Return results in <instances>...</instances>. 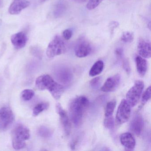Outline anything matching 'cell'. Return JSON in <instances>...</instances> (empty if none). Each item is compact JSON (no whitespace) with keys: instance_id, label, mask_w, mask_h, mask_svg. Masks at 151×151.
<instances>
[{"instance_id":"6da1fadb","label":"cell","mask_w":151,"mask_h":151,"mask_svg":"<svg viewBox=\"0 0 151 151\" xmlns=\"http://www.w3.org/2000/svg\"><path fill=\"white\" fill-rule=\"evenodd\" d=\"M89 106V100L85 96H78L70 101L69 111L71 122L75 126L81 125Z\"/></svg>"},{"instance_id":"7a4b0ae2","label":"cell","mask_w":151,"mask_h":151,"mask_svg":"<svg viewBox=\"0 0 151 151\" xmlns=\"http://www.w3.org/2000/svg\"><path fill=\"white\" fill-rule=\"evenodd\" d=\"M36 86L41 91L47 90L55 99L59 100L64 91L62 85L56 82L48 75H43L38 77L35 82Z\"/></svg>"},{"instance_id":"3957f363","label":"cell","mask_w":151,"mask_h":151,"mask_svg":"<svg viewBox=\"0 0 151 151\" xmlns=\"http://www.w3.org/2000/svg\"><path fill=\"white\" fill-rule=\"evenodd\" d=\"M12 145L14 149L20 150L26 146L25 141L30 138L29 129L25 125L18 124L12 131Z\"/></svg>"},{"instance_id":"277c9868","label":"cell","mask_w":151,"mask_h":151,"mask_svg":"<svg viewBox=\"0 0 151 151\" xmlns=\"http://www.w3.org/2000/svg\"><path fill=\"white\" fill-rule=\"evenodd\" d=\"M67 50L66 43L60 36H56L50 42L46 54L49 58H53L64 53Z\"/></svg>"},{"instance_id":"5b68a950","label":"cell","mask_w":151,"mask_h":151,"mask_svg":"<svg viewBox=\"0 0 151 151\" xmlns=\"http://www.w3.org/2000/svg\"><path fill=\"white\" fill-rule=\"evenodd\" d=\"M144 88V83L141 80H137L134 85L126 93L127 102L131 107H134L137 104L140 99Z\"/></svg>"},{"instance_id":"8992f818","label":"cell","mask_w":151,"mask_h":151,"mask_svg":"<svg viewBox=\"0 0 151 151\" xmlns=\"http://www.w3.org/2000/svg\"><path fill=\"white\" fill-rule=\"evenodd\" d=\"M14 115L9 107L0 109V131L6 130L12 125L14 120Z\"/></svg>"},{"instance_id":"52a82bcc","label":"cell","mask_w":151,"mask_h":151,"mask_svg":"<svg viewBox=\"0 0 151 151\" xmlns=\"http://www.w3.org/2000/svg\"><path fill=\"white\" fill-rule=\"evenodd\" d=\"M92 49V46L89 40L85 38L81 37L77 40L75 46V54L78 58H84L89 55Z\"/></svg>"},{"instance_id":"ba28073f","label":"cell","mask_w":151,"mask_h":151,"mask_svg":"<svg viewBox=\"0 0 151 151\" xmlns=\"http://www.w3.org/2000/svg\"><path fill=\"white\" fill-rule=\"evenodd\" d=\"M130 114V106L126 100H122L116 111V122L120 124L129 121Z\"/></svg>"},{"instance_id":"9c48e42d","label":"cell","mask_w":151,"mask_h":151,"mask_svg":"<svg viewBox=\"0 0 151 151\" xmlns=\"http://www.w3.org/2000/svg\"><path fill=\"white\" fill-rule=\"evenodd\" d=\"M56 110L60 116V120L63 127L65 135L68 136L71 131V124L68 116L60 103L56 104Z\"/></svg>"},{"instance_id":"30bf717a","label":"cell","mask_w":151,"mask_h":151,"mask_svg":"<svg viewBox=\"0 0 151 151\" xmlns=\"http://www.w3.org/2000/svg\"><path fill=\"white\" fill-rule=\"evenodd\" d=\"M121 81V76L116 74L113 76L108 78L101 86V91L104 92H110L116 90Z\"/></svg>"},{"instance_id":"8fae6325","label":"cell","mask_w":151,"mask_h":151,"mask_svg":"<svg viewBox=\"0 0 151 151\" xmlns=\"http://www.w3.org/2000/svg\"><path fill=\"white\" fill-rule=\"evenodd\" d=\"M55 75L59 81L64 84H68L73 79L72 71L67 67H62L57 69Z\"/></svg>"},{"instance_id":"7c38bea8","label":"cell","mask_w":151,"mask_h":151,"mask_svg":"<svg viewBox=\"0 0 151 151\" xmlns=\"http://www.w3.org/2000/svg\"><path fill=\"white\" fill-rule=\"evenodd\" d=\"M144 120L140 114H137L134 116L130 124L131 131L137 136L140 135L144 128Z\"/></svg>"},{"instance_id":"4fadbf2b","label":"cell","mask_w":151,"mask_h":151,"mask_svg":"<svg viewBox=\"0 0 151 151\" xmlns=\"http://www.w3.org/2000/svg\"><path fill=\"white\" fill-rule=\"evenodd\" d=\"M29 5L30 2L28 0H13L9 9V12L10 14H18Z\"/></svg>"},{"instance_id":"5bb4252c","label":"cell","mask_w":151,"mask_h":151,"mask_svg":"<svg viewBox=\"0 0 151 151\" xmlns=\"http://www.w3.org/2000/svg\"><path fill=\"white\" fill-rule=\"evenodd\" d=\"M11 41L16 49H20L25 47L28 41L27 35L24 32H20L14 34L11 37Z\"/></svg>"},{"instance_id":"9a60e30c","label":"cell","mask_w":151,"mask_h":151,"mask_svg":"<svg viewBox=\"0 0 151 151\" xmlns=\"http://www.w3.org/2000/svg\"><path fill=\"white\" fill-rule=\"evenodd\" d=\"M139 54L144 58L151 57V45L150 42L142 38L139 40L137 45Z\"/></svg>"},{"instance_id":"2e32d148","label":"cell","mask_w":151,"mask_h":151,"mask_svg":"<svg viewBox=\"0 0 151 151\" xmlns=\"http://www.w3.org/2000/svg\"><path fill=\"white\" fill-rule=\"evenodd\" d=\"M120 141L123 146L129 150H133L136 146V140L129 132L122 133L120 136Z\"/></svg>"},{"instance_id":"e0dca14e","label":"cell","mask_w":151,"mask_h":151,"mask_svg":"<svg viewBox=\"0 0 151 151\" xmlns=\"http://www.w3.org/2000/svg\"><path fill=\"white\" fill-rule=\"evenodd\" d=\"M135 62L138 73L140 76L144 77L147 70V62L146 60L140 55H138L135 58Z\"/></svg>"},{"instance_id":"ac0fdd59","label":"cell","mask_w":151,"mask_h":151,"mask_svg":"<svg viewBox=\"0 0 151 151\" xmlns=\"http://www.w3.org/2000/svg\"><path fill=\"white\" fill-rule=\"evenodd\" d=\"M104 63L102 61L99 60L95 63L89 71V76L95 77L101 73L104 69Z\"/></svg>"},{"instance_id":"d6986e66","label":"cell","mask_w":151,"mask_h":151,"mask_svg":"<svg viewBox=\"0 0 151 151\" xmlns=\"http://www.w3.org/2000/svg\"><path fill=\"white\" fill-rule=\"evenodd\" d=\"M67 10V5L63 1H60L56 5L54 9L53 14L56 18L61 17Z\"/></svg>"},{"instance_id":"ffe728a7","label":"cell","mask_w":151,"mask_h":151,"mask_svg":"<svg viewBox=\"0 0 151 151\" xmlns=\"http://www.w3.org/2000/svg\"><path fill=\"white\" fill-rule=\"evenodd\" d=\"M49 103L46 102H42L37 104L33 110V116H37L45 110H46L49 107Z\"/></svg>"},{"instance_id":"44dd1931","label":"cell","mask_w":151,"mask_h":151,"mask_svg":"<svg viewBox=\"0 0 151 151\" xmlns=\"http://www.w3.org/2000/svg\"><path fill=\"white\" fill-rule=\"evenodd\" d=\"M116 105V101L114 99L107 103L105 108V115L106 116H111L113 114Z\"/></svg>"},{"instance_id":"7402d4cb","label":"cell","mask_w":151,"mask_h":151,"mask_svg":"<svg viewBox=\"0 0 151 151\" xmlns=\"http://www.w3.org/2000/svg\"><path fill=\"white\" fill-rule=\"evenodd\" d=\"M35 92L31 89H25L21 93V97L23 100L28 101L30 100L34 97Z\"/></svg>"},{"instance_id":"603a6c76","label":"cell","mask_w":151,"mask_h":151,"mask_svg":"<svg viewBox=\"0 0 151 151\" xmlns=\"http://www.w3.org/2000/svg\"><path fill=\"white\" fill-rule=\"evenodd\" d=\"M121 40L124 43H129L132 42L134 39V34L130 32H123L121 36Z\"/></svg>"},{"instance_id":"cb8c5ba5","label":"cell","mask_w":151,"mask_h":151,"mask_svg":"<svg viewBox=\"0 0 151 151\" xmlns=\"http://www.w3.org/2000/svg\"><path fill=\"white\" fill-rule=\"evenodd\" d=\"M38 133L40 136L42 137L49 138L52 135V132L50 129L45 126H42L38 130Z\"/></svg>"},{"instance_id":"d4e9b609","label":"cell","mask_w":151,"mask_h":151,"mask_svg":"<svg viewBox=\"0 0 151 151\" xmlns=\"http://www.w3.org/2000/svg\"><path fill=\"white\" fill-rule=\"evenodd\" d=\"M151 99V86H149L147 88L145 92L143 93L141 99V104L144 106Z\"/></svg>"},{"instance_id":"484cf974","label":"cell","mask_w":151,"mask_h":151,"mask_svg":"<svg viewBox=\"0 0 151 151\" xmlns=\"http://www.w3.org/2000/svg\"><path fill=\"white\" fill-rule=\"evenodd\" d=\"M104 126L109 129H112L114 126V118L111 116H106L104 121Z\"/></svg>"},{"instance_id":"4316f807","label":"cell","mask_w":151,"mask_h":151,"mask_svg":"<svg viewBox=\"0 0 151 151\" xmlns=\"http://www.w3.org/2000/svg\"><path fill=\"white\" fill-rule=\"evenodd\" d=\"M104 0H89L86 5V8L89 10L94 9L98 7Z\"/></svg>"},{"instance_id":"83f0119b","label":"cell","mask_w":151,"mask_h":151,"mask_svg":"<svg viewBox=\"0 0 151 151\" xmlns=\"http://www.w3.org/2000/svg\"><path fill=\"white\" fill-rule=\"evenodd\" d=\"M101 82V78L100 77H96L91 80L90 83L91 88L93 89H96L99 88Z\"/></svg>"},{"instance_id":"f1b7e54d","label":"cell","mask_w":151,"mask_h":151,"mask_svg":"<svg viewBox=\"0 0 151 151\" xmlns=\"http://www.w3.org/2000/svg\"><path fill=\"white\" fill-rule=\"evenodd\" d=\"M121 60L122 61V65L123 68L127 74H129L130 73V68L129 64V61L127 59L123 57Z\"/></svg>"},{"instance_id":"f546056e","label":"cell","mask_w":151,"mask_h":151,"mask_svg":"<svg viewBox=\"0 0 151 151\" xmlns=\"http://www.w3.org/2000/svg\"><path fill=\"white\" fill-rule=\"evenodd\" d=\"M72 35H73V32L71 29H65L63 32V38L65 40H69L72 37Z\"/></svg>"},{"instance_id":"4dcf8cb0","label":"cell","mask_w":151,"mask_h":151,"mask_svg":"<svg viewBox=\"0 0 151 151\" xmlns=\"http://www.w3.org/2000/svg\"><path fill=\"white\" fill-rule=\"evenodd\" d=\"M115 53L118 60H121L124 57L123 51L122 48H116L115 51Z\"/></svg>"},{"instance_id":"1f68e13d","label":"cell","mask_w":151,"mask_h":151,"mask_svg":"<svg viewBox=\"0 0 151 151\" xmlns=\"http://www.w3.org/2000/svg\"><path fill=\"white\" fill-rule=\"evenodd\" d=\"M32 54H34L35 56L40 57L41 55V51L40 49L38 47H32L31 49Z\"/></svg>"},{"instance_id":"d6a6232c","label":"cell","mask_w":151,"mask_h":151,"mask_svg":"<svg viewBox=\"0 0 151 151\" xmlns=\"http://www.w3.org/2000/svg\"><path fill=\"white\" fill-rule=\"evenodd\" d=\"M118 25H119V24H118V23L117 22H111V23L109 24V27H110V29H111V32H113L114 29L116 28Z\"/></svg>"},{"instance_id":"836d02e7","label":"cell","mask_w":151,"mask_h":151,"mask_svg":"<svg viewBox=\"0 0 151 151\" xmlns=\"http://www.w3.org/2000/svg\"><path fill=\"white\" fill-rule=\"evenodd\" d=\"M78 141V140L77 139L72 141V143L70 144V148H72V149H75L76 148V145H77Z\"/></svg>"},{"instance_id":"e575fe53","label":"cell","mask_w":151,"mask_h":151,"mask_svg":"<svg viewBox=\"0 0 151 151\" xmlns=\"http://www.w3.org/2000/svg\"><path fill=\"white\" fill-rule=\"evenodd\" d=\"M77 1H84V0H77Z\"/></svg>"},{"instance_id":"d590c367","label":"cell","mask_w":151,"mask_h":151,"mask_svg":"<svg viewBox=\"0 0 151 151\" xmlns=\"http://www.w3.org/2000/svg\"><path fill=\"white\" fill-rule=\"evenodd\" d=\"M42 1H47V0H42Z\"/></svg>"},{"instance_id":"8d00e7d4","label":"cell","mask_w":151,"mask_h":151,"mask_svg":"<svg viewBox=\"0 0 151 151\" xmlns=\"http://www.w3.org/2000/svg\"><path fill=\"white\" fill-rule=\"evenodd\" d=\"M0 4H1V0H0Z\"/></svg>"}]
</instances>
